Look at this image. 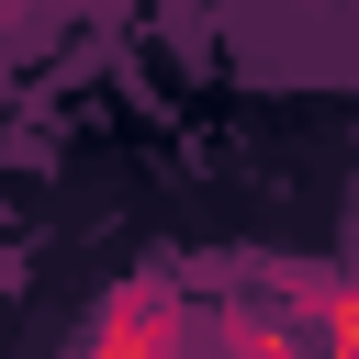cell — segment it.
I'll return each mask as SVG.
<instances>
[{"instance_id":"cell-3","label":"cell","mask_w":359,"mask_h":359,"mask_svg":"<svg viewBox=\"0 0 359 359\" xmlns=\"http://www.w3.org/2000/svg\"><path fill=\"white\" fill-rule=\"evenodd\" d=\"M236 348H247V359H292V337H280V325H236Z\"/></svg>"},{"instance_id":"cell-2","label":"cell","mask_w":359,"mask_h":359,"mask_svg":"<svg viewBox=\"0 0 359 359\" xmlns=\"http://www.w3.org/2000/svg\"><path fill=\"white\" fill-rule=\"evenodd\" d=\"M314 348H325V359H359V269L325 292V314H314Z\"/></svg>"},{"instance_id":"cell-1","label":"cell","mask_w":359,"mask_h":359,"mask_svg":"<svg viewBox=\"0 0 359 359\" xmlns=\"http://www.w3.org/2000/svg\"><path fill=\"white\" fill-rule=\"evenodd\" d=\"M168 348H180V314H168L157 292H123V303L67 348V359H168Z\"/></svg>"}]
</instances>
